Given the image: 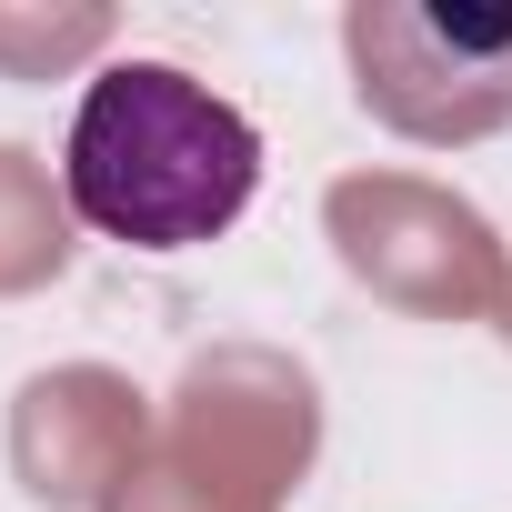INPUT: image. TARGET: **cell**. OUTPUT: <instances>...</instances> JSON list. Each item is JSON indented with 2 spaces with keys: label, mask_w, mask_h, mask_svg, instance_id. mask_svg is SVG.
Returning a JSON list of instances; mask_svg holds the SVG:
<instances>
[{
  "label": "cell",
  "mask_w": 512,
  "mask_h": 512,
  "mask_svg": "<svg viewBox=\"0 0 512 512\" xmlns=\"http://www.w3.org/2000/svg\"><path fill=\"white\" fill-rule=\"evenodd\" d=\"M61 191L101 241L201 251L262 191V131L171 61H111L71 111Z\"/></svg>",
  "instance_id": "cell-1"
},
{
  "label": "cell",
  "mask_w": 512,
  "mask_h": 512,
  "mask_svg": "<svg viewBox=\"0 0 512 512\" xmlns=\"http://www.w3.org/2000/svg\"><path fill=\"white\" fill-rule=\"evenodd\" d=\"M362 101H412V81H502L512 91V11H352Z\"/></svg>",
  "instance_id": "cell-2"
}]
</instances>
